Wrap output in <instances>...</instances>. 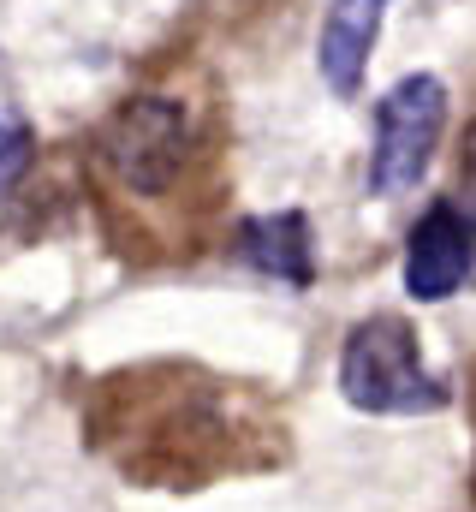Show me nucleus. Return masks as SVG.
<instances>
[{"label":"nucleus","instance_id":"f257e3e1","mask_svg":"<svg viewBox=\"0 0 476 512\" xmlns=\"http://www.w3.org/2000/svg\"><path fill=\"white\" fill-rule=\"evenodd\" d=\"M340 387L357 411H375V417H423L447 405V387L423 370L417 340L399 316H369L352 328L340 358Z\"/></svg>","mask_w":476,"mask_h":512},{"label":"nucleus","instance_id":"f03ea898","mask_svg":"<svg viewBox=\"0 0 476 512\" xmlns=\"http://www.w3.org/2000/svg\"><path fill=\"white\" fill-rule=\"evenodd\" d=\"M447 120V84L417 72L405 84H393L375 108V155H369V191L375 197H399L423 179L435 137Z\"/></svg>","mask_w":476,"mask_h":512},{"label":"nucleus","instance_id":"7ed1b4c3","mask_svg":"<svg viewBox=\"0 0 476 512\" xmlns=\"http://www.w3.org/2000/svg\"><path fill=\"white\" fill-rule=\"evenodd\" d=\"M185 108L167 96H137L125 102L114 120L102 126V161L114 167V179L137 197H155L173 185V173L185 167Z\"/></svg>","mask_w":476,"mask_h":512},{"label":"nucleus","instance_id":"20e7f679","mask_svg":"<svg viewBox=\"0 0 476 512\" xmlns=\"http://www.w3.org/2000/svg\"><path fill=\"white\" fill-rule=\"evenodd\" d=\"M476 268V227L459 203H435L417 227H411V251H405V292L417 304H441L465 286Z\"/></svg>","mask_w":476,"mask_h":512},{"label":"nucleus","instance_id":"39448f33","mask_svg":"<svg viewBox=\"0 0 476 512\" xmlns=\"http://www.w3.org/2000/svg\"><path fill=\"white\" fill-rule=\"evenodd\" d=\"M381 12H387V0H334L328 6V18H322V78H328L334 96H357L369 48L381 36Z\"/></svg>","mask_w":476,"mask_h":512},{"label":"nucleus","instance_id":"423d86ee","mask_svg":"<svg viewBox=\"0 0 476 512\" xmlns=\"http://www.w3.org/2000/svg\"><path fill=\"white\" fill-rule=\"evenodd\" d=\"M238 256H244L250 268L286 280V286H310V274H316V268H310V221H304L298 209H286V215H256V221L238 227Z\"/></svg>","mask_w":476,"mask_h":512},{"label":"nucleus","instance_id":"0eeeda50","mask_svg":"<svg viewBox=\"0 0 476 512\" xmlns=\"http://www.w3.org/2000/svg\"><path fill=\"white\" fill-rule=\"evenodd\" d=\"M24 167H30V131H24V120L0 114V191H6Z\"/></svg>","mask_w":476,"mask_h":512},{"label":"nucleus","instance_id":"6e6552de","mask_svg":"<svg viewBox=\"0 0 476 512\" xmlns=\"http://www.w3.org/2000/svg\"><path fill=\"white\" fill-rule=\"evenodd\" d=\"M459 179H465V215H471V227H476V126H471V137H465V161H459Z\"/></svg>","mask_w":476,"mask_h":512}]
</instances>
